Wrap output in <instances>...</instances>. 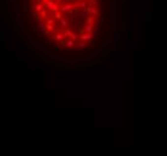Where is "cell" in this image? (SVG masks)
Segmentation results:
<instances>
[{"instance_id":"cell-1","label":"cell","mask_w":167,"mask_h":156,"mask_svg":"<svg viewBox=\"0 0 167 156\" xmlns=\"http://www.w3.org/2000/svg\"><path fill=\"white\" fill-rule=\"evenodd\" d=\"M18 28L52 54L79 53L99 39L105 0H13Z\"/></svg>"}]
</instances>
